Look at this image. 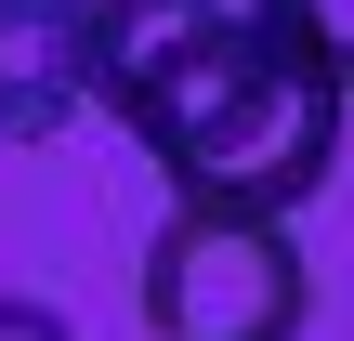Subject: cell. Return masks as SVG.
Listing matches in <instances>:
<instances>
[{"label": "cell", "instance_id": "6da1fadb", "mask_svg": "<svg viewBox=\"0 0 354 341\" xmlns=\"http://www.w3.org/2000/svg\"><path fill=\"white\" fill-rule=\"evenodd\" d=\"M92 105L184 210L302 223V197L342 171V79L289 0H92Z\"/></svg>", "mask_w": 354, "mask_h": 341}, {"label": "cell", "instance_id": "7a4b0ae2", "mask_svg": "<svg viewBox=\"0 0 354 341\" xmlns=\"http://www.w3.org/2000/svg\"><path fill=\"white\" fill-rule=\"evenodd\" d=\"M131 302H145L158 341H302L315 329V263L263 210H184L171 197L158 237H145Z\"/></svg>", "mask_w": 354, "mask_h": 341}, {"label": "cell", "instance_id": "3957f363", "mask_svg": "<svg viewBox=\"0 0 354 341\" xmlns=\"http://www.w3.org/2000/svg\"><path fill=\"white\" fill-rule=\"evenodd\" d=\"M92 118V0H0V145H66Z\"/></svg>", "mask_w": 354, "mask_h": 341}, {"label": "cell", "instance_id": "277c9868", "mask_svg": "<svg viewBox=\"0 0 354 341\" xmlns=\"http://www.w3.org/2000/svg\"><path fill=\"white\" fill-rule=\"evenodd\" d=\"M289 26L315 39V66L342 79V105H354V0H289Z\"/></svg>", "mask_w": 354, "mask_h": 341}, {"label": "cell", "instance_id": "5b68a950", "mask_svg": "<svg viewBox=\"0 0 354 341\" xmlns=\"http://www.w3.org/2000/svg\"><path fill=\"white\" fill-rule=\"evenodd\" d=\"M0 341H79V329H66L53 302H13V289H0Z\"/></svg>", "mask_w": 354, "mask_h": 341}]
</instances>
